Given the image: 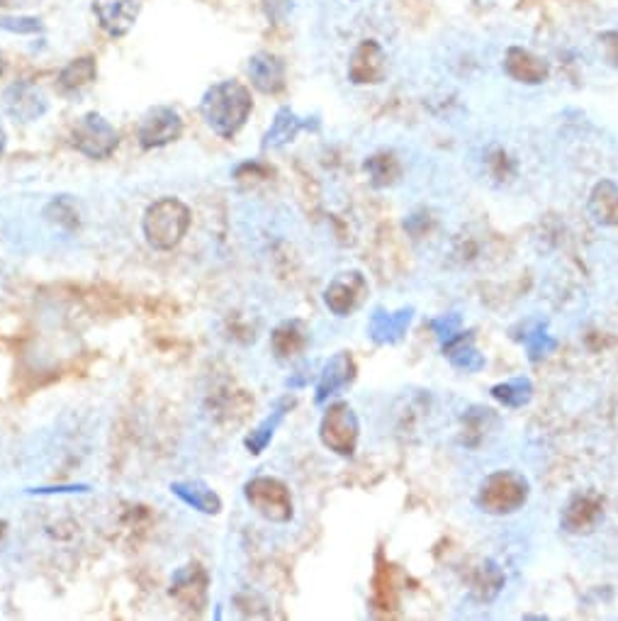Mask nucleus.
<instances>
[{
  "label": "nucleus",
  "instance_id": "9",
  "mask_svg": "<svg viewBox=\"0 0 618 621\" xmlns=\"http://www.w3.org/2000/svg\"><path fill=\"white\" fill-rule=\"evenodd\" d=\"M368 293V285H365L361 273L351 271V273H341L339 278H334V283L327 288V295H324V302L334 315L346 317L361 305L363 295Z\"/></svg>",
  "mask_w": 618,
  "mask_h": 621
},
{
  "label": "nucleus",
  "instance_id": "3",
  "mask_svg": "<svg viewBox=\"0 0 618 621\" xmlns=\"http://www.w3.org/2000/svg\"><path fill=\"white\" fill-rule=\"evenodd\" d=\"M246 502L261 514L263 519L275 524L290 522L292 517V497L288 485L280 483L278 478H268V475H258V478L249 480L244 488Z\"/></svg>",
  "mask_w": 618,
  "mask_h": 621
},
{
  "label": "nucleus",
  "instance_id": "7",
  "mask_svg": "<svg viewBox=\"0 0 618 621\" xmlns=\"http://www.w3.org/2000/svg\"><path fill=\"white\" fill-rule=\"evenodd\" d=\"M181 134H183L181 115H178L173 108H168V105H156V108H151L149 113L142 117L137 130L139 144H142L144 149L166 147V144L176 142Z\"/></svg>",
  "mask_w": 618,
  "mask_h": 621
},
{
  "label": "nucleus",
  "instance_id": "4",
  "mask_svg": "<svg viewBox=\"0 0 618 621\" xmlns=\"http://www.w3.org/2000/svg\"><path fill=\"white\" fill-rule=\"evenodd\" d=\"M71 142L88 159H108L120 144V134L103 115L88 113L73 125Z\"/></svg>",
  "mask_w": 618,
  "mask_h": 621
},
{
  "label": "nucleus",
  "instance_id": "8",
  "mask_svg": "<svg viewBox=\"0 0 618 621\" xmlns=\"http://www.w3.org/2000/svg\"><path fill=\"white\" fill-rule=\"evenodd\" d=\"M207 587H210V578H207L205 568L198 563H190L185 568H178L171 580V597H176L185 609H205L207 604Z\"/></svg>",
  "mask_w": 618,
  "mask_h": 621
},
{
  "label": "nucleus",
  "instance_id": "2",
  "mask_svg": "<svg viewBox=\"0 0 618 621\" xmlns=\"http://www.w3.org/2000/svg\"><path fill=\"white\" fill-rule=\"evenodd\" d=\"M190 207L178 198H161L149 205L144 215V237L149 246L159 251H171L181 244L190 229Z\"/></svg>",
  "mask_w": 618,
  "mask_h": 621
},
{
  "label": "nucleus",
  "instance_id": "22",
  "mask_svg": "<svg viewBox=\"0 0 618 621\" xmlns=\"http://www.w3.org/2000/svg\"><path fill=\"white\" fill-rule=\"evenodd\" d=\"M290 407H292V400H283L278 407H275L271 414H268L266 419H263L261 424H258L254 432H251L249 439H246V446H249L251 453H261L263 449H266L268 441L273 439L275 427H278V424L283 422L285 410H290Z\"/></svg>",
  "mask_w": 618,
  "mask_h": 621
},
{
  "label": "nucleus",
  "instance_id": "11",
  "mask_svg": "<svg viewBox=\"0 0 618 621\" xmlns=\"http://www.w3.org/2000/svg\"><path fill=\"white\" fill-rule=\"evenodd\" d=\"M93 13L100 27L112 37H122L137 20V0H93Z\"/></svg>",
  "mask_w": 618,
  "mask_h": 621
},
{
  "label": "nucleus",
  "instance_id": "25",
  "mask_svg": "<svg viewBox=\"0 0 618 621\" xmlns=\"http://www.w3.org/2000/svg\"><path fill=\"white\" fill-rule=\"evenodd\" d=\"M492 393H494V397H497V400H502L504 405L519 407V405H524L528 397H531V385H528V380H521V378L509 380V383L497 385Z\"/></svg>",
  "mask_w": 618,
  "mask_h": 621
},
{
  "label": "nucleus",
  "instance_id": "5",
  "mask_svg": "<svg viewBox=\"0 0 618 621\" xmlns=\"http://www.w3.org/2000/svg\"><path fill=\"white\" fill-rule=\"evenodd\" d=\"M528 485L521 475L511 471L492 473L480 488V505L492 514H509L516 512L526 502Z\"/></svg>",
  "mask_w": 618,
  "mask_h": 621
},
{
  "label": "nucleus",
  "instance_id": "21",
  "mask_svg": "<svg viewBox=\"0 0 618 621\" xmlns=\"http://www.w3.org/2000/svg\"><path fill=\"white\" fill-rule=\"evenodd\" d=\"M592 212L601 225H618V186L616 183L604 181L594 188Z\"/></svg>",
  "mask_w": 618,
  "mask_h": 621
},
{
  "label": "nucleus",
  "instance_id": "10",
  "mask_svg": "<svg viewBox=\"0 0 618 621\" xmlns=\"http://www.w3.org/2000/svg\"><path fill=\"white\" fill-rule=\"evenodd\" d=\"M3 103L8 115L18 122L39 120L47 113V100L32 83H15V86H10L3 95Z\"/></svg>",
  "mask_w": 618,
  "mask_h": 621
},
{
  "label": "nucleus",
  "instance_id": "24",
  "mask_svg": "<svg viewBox=\"0 0 618 621\" xmlns=\"http://www.w3.org/2000/svg\"><path fill=\"white\" fill-rule=\"evenodd\" d=\"M297 130H300V122H297V117L292 115L288 108L280 110L278 117H275L273 130L268 132L266 144H271V147H278V144L290 142V139L297 134Z\"/></svg>",
  "mask_w": 618,
  "mask_h": 621
},
{
  "label": "nucleus",
  "instance_id": "26",
  "mask_svg": "<svg viewBox=\"0 0 618 621\" xmlns=\"http://www.w3.org/2000/svg\"><path fill=\"white\" fill-rule=\"evenodd\" d=\"M44 215H47L49 220L56 222V225H61V227L73 229L78 225V210L69 198L52 200V203L47 205V210H44Z\"/></svg>",
  "mask_w": 618,
  "mask_h": 621
},
{
  "label": "nucleus",
  "instance_id": "13",
  "mask_svg": "<svg viewBox=\"0 0 618 621\" xmlns=\"http://www.w3.org/2000/svg\"><path fill=\"white\" fill-rule=\"evenodd\" d=\"M171 492L181 497L185 505L198 509L202 514H217L222 509V500H219L217 492L202 480H178V483L171 485Z\"/></svg>",
  "mask_w": 618,
  "mask_h": 621
},
{
  "label": "nucleus",
  "instance_id": "18",
  "mask_svg": "<svg viewBox=\"0 0 618 621\" xmlns=\"http://www.w3.org/2000/svg\"><path fill=\"white\" fill-rule=\"evenodd\" d=\"M509 74L521 83H541L548 76L546 64L541 59H536L533 54L524 52V49H511L509 61H507Z\"/></svg>",
  "mask_w": 618,
  "mask_h": 621
},
{
  "label": "nucleus",
  "instance_id": "6",
  "mask_svg": "<svg viewBox=\"0 0 618 621\" xmlns=\"http://www.w3.org/2000/svg\"><path fill=\"white\" fill-rule=\"evenodd\" d=\"M322 444L339 456H351L358 441V419L346 402L331 405L322 419Z\"/></svg>",
  "mask_w": 618,
  "mask_h": 621
},
{
  "label": "nucleus",
  "instance_id": "16",
  "mask_svg": "<svg viewBox=\"0 0 618 621\" xmlns=\"http://www.w3.org/2000/svg\"><path fill=\"white\" fill-rule=\"evenodd\" d=\"M412 320V310L395 312V315H387V312H375L373 320H370V337L378 344H390V341L402 339L404 329L409 327Z\"/></svg>",
  "mask_w": 618,
  "mask_h": 621
},
{
  "label": "nucleus",
  "instance_id": "20",
  "mask_svg": "<svg viewBox=\"0 0 618 621\" xmlns=\"http://www.w3.org/2000/svg\"><path fill=\"white\" fill-rule=\"evenodd\" d=\"M98 76V66L91 57H83V59H73L69 66H64V71L59 74V86L61 91H81V88L91 86Z\"/></svg>",
  "mask_w": 618,
  "mask_h": 621
},
{
  "label": "nucleus",
  "instance_id": "17",
  "mask_svg": "<svg viewBox=\"0 0 618 621\" xmlns=\"http://www.w3.org/2000/svg\"><path fill=\"white\" fill-rule=\"evenodd\" d=\"M305 346H307V329L302 322L297 320L285 322L273 332V351L278 354V358H292L302 354Z\"/></svg>",
  "mask_w": 618,
  "mask_h": 621
},
{
  "label": "nucleus",
  "instance_id": "15",
  "mask_svg": "<svg viewBox=\"0 0 618 621\" xmlns=\"http://www.w3.org/2000/svg\"><path fill=\"white\" fill-rule=\"evenodd\" d=\"M353 361L348 354L334 356L331 361L324 366L322 376H319L317 385V402H324L329 395H334L336 390H341L344 385H348L353 380Z\"/></svg>",
  "mask_w": 618,
  "mask_h": 621
},
{
  "label": "nucleus",
  "instance_id": "12",
  "mask_svg": "<svg viewBox=\"0 0 618 621\" xmlns=\"http://www.w3.org/2000/svg\"><path fill=\"white\" fill-rule=\"evenodd\" d=\"M387 61L382 49L375 42H363L353 54L348 74H351L353 83H380L385 78Z\"/></svg>",
  "mask_w": 618,
  "mask_h": 621
},
{
  "label": "nucleus",
  "instance_id": "28",
  "mask_svg": "<svg viewBox=\"0 0 618 621\" xmlns=\"http://www.w3.org/2000/svg\"><path fill=\"white\" fill-rule=\"evenodd\" d=\"M3 71H5V59H3V54H0V76H3Z\"/></svg>",
  "mask_w": 618,
  "mask_h": 621
},
{
  "label": "nucleus",
  "instance_id": "19",
  "mask_svg": "<svg viewBox=\"0 0 618 621\" xmlns=\"http://www.w3.org/2000/svg\"><path fill=\"white\" fill-rule=\"evenodd\" d=\"M599 514H601L599 502H594L592 497L580 495V497H575L570 505H567L563 524L567 527V531H575V534H580V531H587L594 522H597Z\"/></svg>",
  "mask_w": 618,
  "mask_h": 621
},
{
  "label": "nucleus",
  "instance_id": "29",
  "mask_svg": "<svg viewBox=\"0 0 618 621\" xmlns=\"http://www.w3.org/2000/svg\"><path fill=\"white\" fill-rule=\"evenodd\" d=\"M5 536V522H0V539Z\"/></svg>",
  "mask_w": 618,
  "mask_h": 621
},
{
  "label": "nucleus",
  "instance_id": "23",
  "mask_svg": "<svg viewBox=\"0 0 618 621\" xmlns=\"http://www.w3.org/2000/svg\"><path fill=\"white\" fill-rule=\"evenodd\" d=\"M365 169H368L370 176H373L375 186H387V183L395 181V176L400 173V164H397V159L392 154H380L368 159Z\"/></svg>",
  "mask_w": 618,
  "mask_h": 621
},
{
  "label": "nucleus",
  "instance_id": "1",
  "mask_svg": "<svg viewBox=\"0 0 618 621\" xmlns=\"http://www.w3.org/2000/svg\"><path fill=\"white\" fill-rule=\"evenodd\" d=\"M200 110L212 132L222 139H232L249 120L254 100L241 81H222L205 93Z\"/></svg>",
  "mask_w": 618,
  "mask_h": 621
},
{
  "label": "nucleus",
  "instance_id": "14",
  "mask_svg": "<svg viewBox=\"0 0 618 621\" xmlns=\"http://www.w3.org/2000/svg\"><path fill=\"white\" fill-rule=\"evenodd\" d=\"M249 76L263 93H278L285 86V64L271 54H256L249 64Z\"/></svg>",
  "mask_w": 618,
  "mask_h": 621
},
{
  "label": "nucleus",
  "instance_id": "27",
  "mask_svg": "<svg viewBox=\"0 0 618 621\" xmlns=\"http://www.w3.org/2000/svg\"><path fill=\"white\" fill-rule=\"evenodd\" d=\"M3 149H5V132L0 130V154H3Z\"/></svg>",
  "mask_w": 618,
  "mask_h": 621
}]
</instances>
